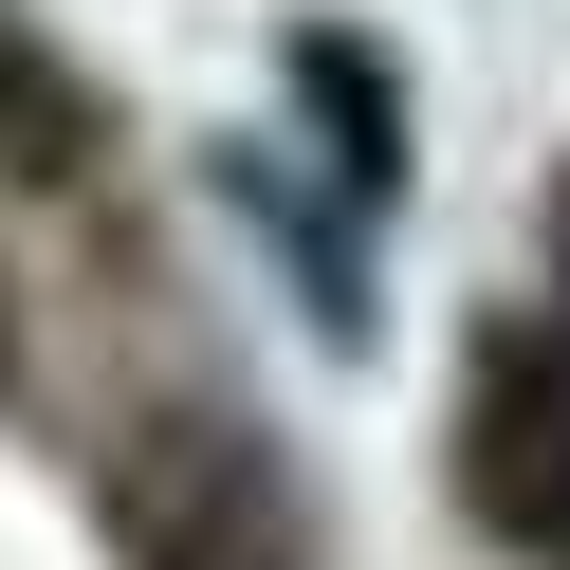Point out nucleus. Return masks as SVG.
I'll use <instances>...</instances> for the list:
<instances>
[{
  "label": "nucleus",
  "mask_w": 570,
  "mask_h": 570,
  "mask_svg": "<svg viewBox=\"0 0 570 570\" xmlns=\"http://www.w3.org/2000/svg\"><path fill=\"white\" fill-rule=\"evenodd\" d=\"M460 497H479L497 552L570 570V332L552 313H515L479 350V386H460Z\"/></svg>",
  "instance_id": "f257e3e1"
},
{
  "label": "nucleus",
  "mask_w": 570,
  "mask_h": 570,
  "mask_svg": "<svg viewBox=\"0 0 570 570\" xmlns=\"http://www.w3.org/2000/svg\"><path fill=\"white\" fill-rule=\"evenodd\" d=\"M129 552L148 570H313V533H295V479L239 423H166L129 460Z\"/></svg>",
  "instance_id": "f03ea898"
},
{
  "label": "nucleus",
  "mask_w": 570,
  "mask_h": 570,
  "mask_svg": "<svg viewBox=\"0 0 570 570\" xmlns=\"http://www.w3.org/2000/svg\"><path fill=\"white\" fill-rule=\"evenodd\" d=\"M92 166V92L38 19H0V185H75Z\"/></svg>",
  "instance_id": "7ed1b4c3"
}]
</instances>
